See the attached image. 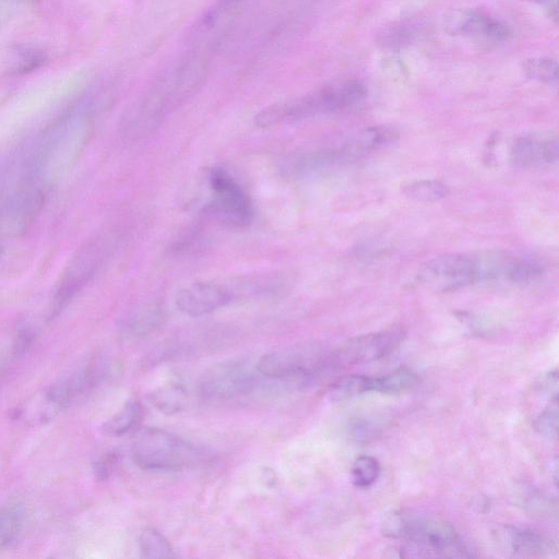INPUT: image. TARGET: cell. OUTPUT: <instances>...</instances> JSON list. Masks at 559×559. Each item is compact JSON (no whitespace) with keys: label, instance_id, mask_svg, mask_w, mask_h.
<instances>
[{"label":"cell","instance_id":"cell-1","mask_svg":"<svg viewBox=\"0 0 559 559\" xmlns=\"http://www.w3.org/2000/svg\"><path fill=\"white\" fill-rule=\"evenodd\" d=\"M385 537L403 540L410 545L394 547L398 557L472 558L470 544L449 522L413 511L399 510L383 523Z\"/></svg>","mask_w":559,"mask_h":559},{"label":"cell","instance_id":"cell-2","mask_svg":"<svg viewBox=\"0 0 559 559\" xmlns=\"http://www.w3.org/2000/svg\"><path fill=\"white\" fill-rule=\"evenodd\" d=\"M367 91L359 81H340L291 101L267 107L255 118L258 127L269 128L317 116L346 113L360 106Z\"/></svg>","mask_w":559,"mask_h":559},{"label":"cell","instance_id":"cell-3","mask_svg":"<svg viewBox=\"0 0 559 559\" xmlns=\"http://www.w3.org/2000/svg\"><path fill=\"white\" fill-rule=\"evenodd\" d=\"M398 134L388 127H373L355 135L346 145L297 153L283 162L282 172L293 180L324 176L361 160L366 154L394 141Z\"/></svg>","mask_w":559,"mask_h":559},{"label":"cell","instance_id":"cell-4","mask_svg":"<svg viewBox=\"0 0 559 559\" xmlns=\"http://www.w3.org/2000/svg\"><path fill=\"white\" fill-rule=\"evenodd\" d=\"M136 465L149 471L195 468L209 459L205 449L160 428H146L133 447Z\"/></svg>","mask_w":559,"mask_h":559},{"label":"cell","instance_id":"cell-5","mask_svg":"<svg viewBox=\"0 0 559 559\" xmlns=\"http://www.w3.org/2000/svg\"><path fill=\"white\" fill-rule=\"evenodd\" d=\"M212 200L205 209L206 216L233 229L249 227L254 219L251 198L234 177L222 168H213L209 173Z\"/></svg>","mask_w":559,"mask_h":559},{"label":"cell","instance_id":"cell-6","mask_svg":"<svg viewBox=\"0 0 559 559\" xmlns=\"http://www.w3.org/2000/svg\"><path fill=\"white\" fill-rule=\"evenodd\" d=\"M403 339L404 332L400 328L355 337L325 356V370L329 373L344 367L382 360L398 349Z\"/></svg>","mask_w":559,"mask_h":559},{"label":"cell","instance_id":"cell-7","mask_svg":"<svg viewBox=\"0 0 559 559\" xmlns=\"http://www.w3.org/2000/svg\"><path fill=\"white\" fill-rule=\"evenodd\" d=\"M419 278L428 289L457 291L484 280L482 259L462 254L438 256L422 266Z\"/></svg>","mask_w":559,"mask_h":559},{"label":"cell","instance_id":"cell-8","mask_svg":"<svg viewBox=\"0 0 559 559\" xmlns=\"http://www.w3.org/2000/svg\"><path fill=\"white\" fill-rule=\"evenodd\" d=\"M323 359H313L304 352L284 350L266 354L256 366L260 376L283 380L303 387L325 375Z\"/></svg>","mask_w":559,"mask_h":559},{"label":"cell","instance_id":"cell-9","mask_svg":"<svg viewBox=\"0 0 559 559\" xmlns=\"http://www.w3.org/2000/svg\"><path fill=\"white\" fill-rule=\"evenodd\" d=\"M257 385L258 377L251 365L227 362L211 367L201 377L199 390L208 400L227 401L251 394Z\"/></svg>","mask_w":559,"mask_h":559},{"label":"cell","instance_id":"cell-10","mask_svg":"<svg viewBox=\"0 0 559 559\" xmlns=\"http://www.w3.org/2000/svg\"><path fill=\"white\" fill-rule=\"evenodd\" d=\"M493 535L498 549L510 557H551L558 552L556 540L535 530L507 525L498 527Z\"/></svg>","mask_w":559,"mask_h":559},{"label":"cell","instance_id":"cell-11","mask_svg":"<svg viewBox=\"0 0 559 559\" xmlns=\"http://www.w3.org/2000/svg\"><path fill=\"white\" fill-rule=\"evenodd\" d=\"M234 301L229 283L201 281L188 285L177 293L175 303L189 317H200L218 311Z\"/></svg>","mask_w":559,"mask_h":559},{"label":"cell","instance_id":"cell-12","mask_svg":"<svg viewBox=\"0 0 559 559\" xmlns=\"http://www.w3.org/2000/svg\"><path fill=\"white\" fill-rule=\"evenodd\" d=\"M449 33L474 41L498 44L511 37L510 29L501 21L479 10H460L448 18Z\"/></svg>","mask_w":559,"mask_h":559},{"label":"cell","instance_id":"cell-13","mask_svg":"<svg viewBox=\"0 0 559 559\" xmlns=\"http://www.w3.org/2000/svg\"><path fill=\"white\" fill-rule=\"evenodd\" d=\"M510 160L520 169L553 166L558 161V139L551 135L521 136L511 146Z\"/></svg>","mask_w":559,"mask_h":559},{"label":"cell","instance_id":"cell-14","mask_svg":"<svg viewBox=\"0 0 559 559\" xmlns=\"http://www.w3.org/2000/svg\"><path fill=\"white\" fill-rule=\"evenodd\" d=\"M101 259L100 248L98 245H88L82 249L78 257L74 259L69 267L61 288L56 295L54 313L62 311L63 307L71 300L80 289L93 276L98 269Z\"/></svg>","mask_w":559,"mask_h":559},{"label":"cell","instance_id":"cell-15","mask_svg":"<svg viewBox=\"0 0 559 559\" xmlns=\"http://www.w3.org/2000/svg\"><path fill=\"white\" fill-rule=\"evenodd\" d=\"M165 315V309L160 303L141 306L126 318L124 331L132 337L146 336L164 323Z\"/></svg>","mask_w":559,"mask_h":559},{"label":"cell","instance_id":"cell-16","mask_svg":"<svg viewBox=\"0 0 559 559\" xmlns=\"http://www.w3.org/2000/svg\"><path fill=\"white\" fill-rule=\"evenodd\" d=\"M142 419V407L137 398L128 400L124 407L102 426V432L110 437H122L134 430Z\"/></svg>","mask_w":559,"mask_h":559},{"label":"cell","instance_id":"cell-17","mask_svg":"<svg viewBox=\"0 0 559 559\" xmlns=\"http://www.w3.org/2000/svg\"><path fill=\"white\" fill-rule=\"evenodd\" d=\"M420 379L408 367H400L397 371L383 377H372V392L384 395H400L419 385Z\"/></svg>","mask_w":559,"mask_h":559},{"label":"cell","instance_id":"cell-18","mask_svg":"<svg viewBox=\"0 0 559 559\" xmlns=\"http://www.w3.org/2000/svg\"><path fill=\"white\" fill-rule=\"evenodd\" d=\"M154 408L168 415L181 412L186 407L188 394L185 386L178 382L166 384L150 395Z\"/></svg>","mask_w":559,"mask_h":559},{"label":"cell","instance_id":"cell-19","mask_svg":"<svg viewBox=\"0 0 559 559\" xmlns=\"http://www.w3.org/2000/svg\"><path fill=\"white\" fill-rule=\"evenodd\" d=\"M519 504L529 515L541 520H553L558 516L557 499L538 490H527L521 495Z\"/></svg>","mask_w":559,"mask_h":559},{"label":"cell","instance_id":"cell-20","mask_svg":"<svg viewBox=\"0 0 559 559\" xmlns=\"http://www.w3.org/2000/svg\"><path fill=\"white\" fill-rule=\"evenodd\" d=\"M370 377L351 375L340 378L329 391L330 400L343 402L370 392Z\"/></svg>","mask_w":559,"mask_h":559},{"label":"cell","instance_id":"cell-21","mask_svg":"<svg viewBox=\"0 0 559 559\" xmlns=\"http://www.w3.org/2000/svg\"><path fill=\"white\" fill-rule=\"evenodd\" d=\"M141 556L145 558H174L173 546L168 539L156 529H146L139 539Z\"/></svg>","mask_w":559,"mask_h":559},{"label":"cell","instance_id":"cell-22","mask_svg":"<svg viewBox=\"0 0 559 559\" xmlns=\"http://www.w3.org/2000/svg\"><path fill=\"white\" fill-rule=\"evenodd\" d=\"M523 71L532 80L556 86L558 81L557 63L552 58L537 57L523 63Z\"/></svg>","mask_w":559,"mask_h":559},{"label":"cell","instance_id":"cell-23","mask_svg":"<svg viewBox=\"0 0 559 559\" xmlns=\"http://www.w3.org/2000/svg\"><path fill=\"white\" fill-rule=\"evenodd\" d=\"M404 194L422 202H435L449 196V188L438 181H420L404 187Z\"/></svg>","mask_w":559,"mask_h":559},{"label":"cell","instance_id":"cell-24","mask_svg":"<svg viewBox=\"0 0 559 559\" xmlns=\"http://www.w3.org/2000/svg\"><path fill=\"white\" fill-rule=\"evenodd\" d=\"M543 268L525 259H506L504 277L515 283H528L542 276Z\"/></svg>","mask_w":559,"mask_h":559},{"label":"cell","instance_id":"cell-25","mask_svg":"<svg viewBox=\"0 0 559 559\" xmlns=\"http://www.w3.org/2000/svg\"><path fill=\"white\" fill-rule=\"evenodd\" d=\"M380 465L372 456H361L356 458L352 467V479L355 486L367 489L378 480Z\"/></svg>","mask_w":559,"mask_h":559},{"label":"cell","instance_id":"cell-26","mask_svg":"<svg viewBox=\"0 0 559 559\" xmlns=\"http://www.w3.org/2000/svg\"><path fill=\"white\" fill-rule=\"evenodd\" d=\"M535 430L549 439H557L558 433V397L555 395L534 422Z\"/></svg>","mask_w":559,"mask_h":559},{"label":"cell","instance_id":"cell-27","mask_svg":"<svg viewBox=\"0 0 559 559\" xmlns=\"http://www.w3.org/2000/svg\"><path fill=\"white\" fill-rule=\"evenodd\" d=\"M21 511L9 508L0 513V549L13 541L20 529Z\"/></svg>","mask_w":559,"mask_h":559},{"label":"cell","instance_id":"cell-28","mask_svg":"<svg viewBox=\"0 0 559 559\" xmlns=\"http://www.w3.org/2000/svg\"><path fill=\"white\" fill-rule=\"evenodd\" d=\"M43 61L40 54L34 51H25L20 54L15 61V71L17 73H27L34 68H37Z\"/></svg>","mask_w":559,"mask_h":559},{"label":"cell","instance_id":"cell-29","mask_svg":"<svg viewBox=\"0 0 559 559\" xmlns=\"http://www.w3.org/2000/svg\"><path fill=\"white\" fill-rule=\"evenodd\" d=\"M114 463H115V456L112 455L107 456L102 460H100L99 462H97V465H95L94 468V472L95 475H97L98 479L105 480L107 477H109V474L114 466Z\"/></svg>","mask_w":559,"mask_h":559},{"label":"cell","instance_id":"cell-30","mask_svg":"<svg viewBox=\"0 0 559 559\" xmlns=\"http://www.w3.org/2000/svg\"><path fill=\"white\" fill-rule=\"evenodd\" d=\"M530 2L545 5L554 10V14L557 15V0H530Z\"/></svg>","mask_w":559,"mask_h":559}]
</instances>
